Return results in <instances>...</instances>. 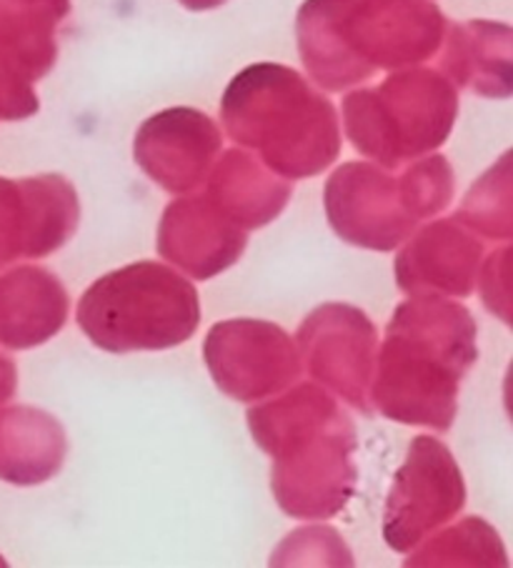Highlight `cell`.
I'll return each instance as SVG.
<instances>
[{
  "mask_svg": "<svg viewBox=\"0 0 513 568\" xmlns=\"http://www.w3.org/2000/svg\"><path fill=\"white\" fill-rule=\"evenodd\" d=\"M476 356V323L466 306L443 296H413L386 328L371 404L391 420L449 430L459 386Z\"/></svg>",
  "mask_w": 513,
  "mask_h": 568,
  "instance_id": "6da1fadb",
  "label": "cell"
},
{
  "mask_svg": "<svg viewBox=\"0 0 513 568\" xmlns=\"http://www.w3.org/2000/svg\"><path fill=\"white\" fill-rule=\"evenodd\" d=\"M443 33L446 18L433 0H305L295 18L305 71L325 91L429 61Z\"/></svg>",
  "mask_w": 513,
  "mask_h": 568,
  "instance_id": "7a4b0ae2",
  "label": "cell"
},
{
  "mask_svg": "<svg viewBox=\"0 0 513 568\" xmlns=\"http://www.w3.org/2000/svg\"><path fill=\"white\" fill-rule=\"evenodd\" d=\"M249 428L273 458L271 488L293 518H329L356 488V434L339 404L313 384L281 390L249 410Z\"/></svg>",
  "mask_w": 513,
  "mask_h": 568,
  "instance_id": "3957f363",
  "label": "cell"
},
{
  "mask_svg": "<svg viewBox=\"0 0 513 568\" xmlns=\"http://www.w3.org/2000/svg\"><path fill=\"white\" fill-rule=\"evenodd\" d=\"M221 119L233 141L253 149L283 179L319 175L341 153L333 103L293 68H245L225 88Z\"/></svg>",
  "mask_w": 513,
  "mask_h": 568,
  "instance_id": "277c9868",
  "label": "cell"
},
{
  "mask_svg": "<svg viewBox=\"0 0 513 568\" xmlns=\"http://www.w3.org/2000/svg\"><path fill=\"white\" fill-rule=\"evenodd\" d=\"M76 321L88 341L108 354L165 351L199 331L201 301L181 273L138 261L91 283L78 301Z\"/></svg>",
  "mask_w": 513,
  "mask_h": 568,
  "instance_id": "5b68a950",
  "label": "cell"
},
{
  "mask_svg": "<svg viewBox=\"0 0 513 568\" xmlns=\"http://www.w3.org/2000/svg\"><path fill=\"white\" fill-rule=\"evenodd\" d=\"M453 171L443 155L416 159L401 175L346 163L325 183L331 229L353 246L393 251L413 229L451 203Z\"/></svg>",
  "mask_w": 513,
  "mask_h": 568,
  "instance_id": "8992f818",
  "label": "cell"
},
{
  "mask_svg": "<svg viewBox=\"0 0 513 568\" xmlns=\"http://www.w3.org/2000/svg\"><path fill=\"white\" fill-rule=\"evenodd\" d=\"M456 113V85L426 68L393 73L376 88L343 98L351 143L386 169H399L441 149Z\"/></svg>",
  "mask_w": 513,
  "mask_h": 568,
  "instance_id": "52a82bcc",
  "label": "cell"
},
{
  "mask_svg": "<svg viewBox=\"0 0 513 568\" xmlns=\"http://www.w3.org/2000/svg\"><path fill=\"white\" fill-rule=\"evenodd\" d=\"M466 504V486L446 444L433 436L411 440L406 464L393 476L383 511V538L399 554H409L449 524Z\"/></svg>",
  "mask_w": 513,
  "mask_h": 568,
  "instance_id": "ba28073f",
  "label": "cell"
},
{
  "mask_svg": "<svg viewBox=\"0 0 513 568\" xmlns=\"http://www.w3.org/2000/svg\"><path fill=\"white\" fill-rule=\"evenodd\" d=\"M215 384L239 400L279 396L301 376L299 346L269 321L235 318L213 326L203 344Z\"/></svg>",
  "mask_w": 513,
  "mask_h": 568,
  "instance_id": "9c48e42d",
  "label": "cell"
},
{
  "mask_svg": "<svg viewBox=\"0 0 513 568\" xmlns=\"http://www.w3.org/2000/svg\"><path fill=\"white\" fill-rule=\"evenodd\" d=\"M299 356L309 374L335 396L373 414L371 384L376 371V326L361 308L325 303L299 328Z\"/></svg>",
  "mask_w": 513,
  "mask_h": 568,
  "instance_id": "30bf717a",
  "label": "cell"
},
{
  "mask_svg": "<svg viewBox=\"0 0 513 568\" xmlns=\"http://www.w3.org/2000/svg\"><path fill=\"white\" fill-rule=\"evenodd\" d=\"M81 221V205L63 175L26 181L0 179V266L41 258L66 246Z\"/></svg>",
  "mask_w": 513,
  "mask_h": 568,
  "instance_id": "8fae6325",
  "label": "cell"
},
{
  "mask_svg": "<svg viewBox=\"0 0 513 568\" xmlns=\"http://www.w3.org/2000/svg\"><path fill=\"white\" fill-rule=\"evenodd\" d=\"M221 149L223 135L209 115L193 108H171L138 129L133 159L161 189L185 195L209 179Z\"/></svg>",
  "mask_w": 513,
  "mask_h": 568,
  "instance_id": "7c38bea8",
  "label": "cell"
},
{
  "mask_svg": "<svg viewBox=\"0 0 513 568\" xmlns=\"http://www.w3.org/2000/svg\"><path fill=\"white\" fill-rule=\"evenodd\" d=\"M245 241V231L225 219L205 195H185L168 203L158 225V253L199 281L231 268L241 258Z\"/></svg>",
  "mask_w": 513,
  "mask_h": 568,
  "instance_id": "4fadbf2b",
  "label": "cell"
},
{
  "mask_svg": "<svg viewBox=\"0 0 513 568\" xmlns=\"http://www.w3.org/2000/svg\"><path fill=\"white\" fill-rule=\"evenodd\" d=\"M483 243L459 219L423 229L396 258L399 288L411 296H469L476 286Z\"/></svg>",
  "mask_w": 513,
  "mask_h": 568,
  "instance_id": "5bb4252c",
  "label": "cell"
},
{
  "mask_svg": "<svg viewBox=\"0 0 513 568\" xmlns=\"http://www.w3.org/2000/svg\"><path fill=\"white\" fill-rule=\"evenodd\" d=\"M68 293L46 268H18L0 278V344L31 348L66 326Z\"/></svg>",
  "mask_w": 513,
  "mask_h": 568,
  "instance_id": "9a60e30c",
  "label": "cell"
},
{
  "mask_svg": "<svg viewBox=\"0 0 513 568\" xmlns=\"http://www.w3.org/2000/svg\"><path fill=\"white\" fill-rule=\"evenodd\" d=\"M203 195L241 231L261 229L279 219L291 199V183L269 173L253 155L243 151L223 153L209 173Z\"/></svg>",
  "mask_w": 513,
  "mask_h": 568,
  "instance_id": "2e32d148",
  "label": "cell"
},
{
  "mask_svg": "<svg viewBox=\"0 0 513 568\" xmlns=\"http://www.w3.org/2000/svg\"><path fill=\"white\" fill-rule=\"evenodd\" d=\"M441 68L449 81L483 98L511 95V28L491 21L446 26Z\"/></svg>",
  "mask_w": 513,
  "mask_h": 568,
  "instance_id": "e0dca14e",
  "label": "cell"
},
{
  "mask_svg": "<svg viewBox=\"0 0 513 568\" xmlns=\"http://www.w3.org/2000/svg\"><path fill=\"white\" fill-rule=\"evenodd\" d=\"M63 462V426L46 410L18 406L0 418V478L18 486L43 484Z\"/></svg>",
  "mask_w": 513,
  "mask_h": 568,
  "instance_id": "ac0fdd59",
  "label": "cell"
},
{
  "mask_svg": "<svg viewBox=\"0 0 513 568\" xmlns=\"http://www.w3.org/2000/svg\"><path fill=\"white\" fill-rule=\"evenodd\" d=\"M509 558L493 528L481 518H466L439 534L409 558L406 566H506Z\"/></svg>",
  "mask_w": 513,
  "mask_h": 568,
  "instance_id": "d6986e66",
  "label": "cell"
},
{
  "mask_svg": "<svg viewBox=\"0 0 513 568\" xmlns=\"http://www.w3.org/2000/svg\"><path fill=\"white\" fill-rule=\"evenodd\" d=\"M456 219L486 239L509 241L513 233L509 153L469 191Z\"/></svg>",
  "mask_w": 513,
  "mask_h": 568,
  "instance_id": "ffe728a7",
  "label": "cell"
},
{
  "mask_svg": "<svg viewBox=\"0 0 513 568\" xmlns=\"http://www.w3.org/2000/svg\"><path fill=\"white\" fill-rule=\"evenodd\" d=\"M483 303L491 313L509 323L511 321V248H501L489 258L481 273Z\"/></svg>",
  "mask_w": 513,
  "mask_h": 568,
  "instance_id": "44dd1931",
  "label": "cell"
},
{
  "mask_svg": "<svg viewBox=\"0 0 513 568\" xmlns=\"http://www.w3.org/2000/svg\"><path fill=\"white\" fill-rule=\"evenodd\" d=\"M181 3L189 8V11H211V8L223 6L225 0H181Z\"/></svg>",
  "mask_w": 513,
  "mask_h": 568,
  "instance_id": "7402d4cb",
  "label": "cell"
}]
</instances>
